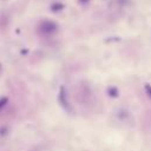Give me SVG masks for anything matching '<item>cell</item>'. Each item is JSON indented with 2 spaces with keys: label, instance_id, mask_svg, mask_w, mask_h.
<instances>
[{
  "label": "cell",
  "instance_id": "cell-1",
  "mask_svg": "<svg viewBox=\"0 0 151 151\" xmlns=\"http://www.w3.org/2000/svg\"><path fill=\"white\" fill-rule=\"evenodd\" d=\"M57 29H58L57 24L51 20H45L39 25V31L41 32V34H53Z\"/></svg>",
  "mask_w": 151,
  "mask_h": 151
},
{
  "label": "cell",
  "instance_id": "cell-2",
  "mask_svg": "<svg viewBox=\"0 0 151 151\" xmlns=\"http://www.w3.org/2000/svg\"><path fill=\"white\" fill-rule=\"evenodd\" d=\"M7 101H8V98H7V97H2V98H0V111H1V109H4V107L6 106Z\"/></svg>",
  "mask_w": 151,
  "mask_h": 151
},
{
  "label": "cell",
  "instance_id": "cell-3",
  "mask_svg": "<svg viewBox=\"0 0 151 151\" xmlns=\"http://www.w3.org/2000/svg\"><path fill=\"white\" fill-rule=\"evenodd\" d=\"M0 70H1V65H0Z\"/></svg>",
  "mask_w": 151,
  "mask_h": 151
}]
</instances>
